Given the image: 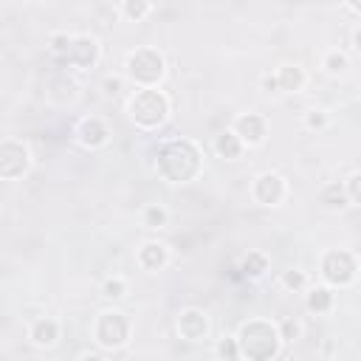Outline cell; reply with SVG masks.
<instances>
[{
	"label": "cell",
	"instance_id": "484cf974",
	"mask_svg": "<svg viewBox=\"0 0 361 361\" xmlns=\"http://www.w3.org/2000/svg\"><path fill=\"white\" fill-rule=\"evenodd\" d=\"M307 285V276H305V271H299V268H290V271H285L282 274V288H288V290H302Z\"/></svg>",
	"mask_w": 361,
	"mask_h": 361
},
{
	"label": "cell",
	"instance_id": "52a82bcc",
	"mask_svg": "<svg viewBox=\"0 0 361 361\" xmlns=\"http://www.w3.org/2000/svg\"><path fill=\"white\" fill-rule=\"evenodd\" d=\"M31 166V155L28 147L20 141H0V178L3 180H17L28 172Z\"/></svg>",
	"mask_w": 361,
	"mask_h": 361
},
{
	"label": "cell",
	"instance_id": "d6986e66",
	"mask_svg": "<svg viewBox=\"0 0 361 361\" xmlns=\"http://www.w3.org/2000/svg\"><path fill=\"white\" fill-rule=\"evenodd\" d=\"M240 271H243V276H248V279H259V276L268 271V257L259 254V251H251V254L243 259Z\"/></svg>",
	"mask_w": 361,
	"mask_h": 361
},
{
	"label": "cell",
	"instance_id": "8992f818",
	"mask_svg": "<svg viewBox=\"0 0 361 361\" xmlns=\"http://www.w3.org/2000/svg\"><path fill=\"white\" fill-rule=\"evenodd\" d=\"M358 274V262L350 251H327L322 259V276L330 288H347Z\"/></svg>",
	"mask_w": 361,
	"mask_h": 361
},
{
	"label": "cell",
	"instance_id": "5b68a950",
	"mask_svg": "<svg viewBox=\"0 0 361 361\" xmlns=\"http://www.w3.org/2000/svg\"><path fill=\"white\" fill-rule=\"evenodd\" d=\"M93 338H96V344L104 347V350H118V347H124L127 338H130V322H127V316L118 313V310H104V313H99V319H96V324H93Z\"/></svg>",
	"mask_w": 361,
	"mask_h": 361
},
{
	"label": "cell",
	"instance_id": "ba28073f",
	"mask_svg": "<svg viewBox=\"0 0 361 361\" xmlns=\"http://www.w3.org/2000/svg\"><path fill=\"white\" fill-rule=\"evenodd\" d=\"M99 42H96V37H90V34H76V37H71V48H68V54L62 56V62H68L71 68H79V71H87V68H93L96 62H99Z\"/></svg>",
	"mask_w": 361,
	"mask_h": 361
},
{
	"label": "cell",
	"instance_id": "83f0119b",
	"mask_svg": "<svg viewBox=\"0 0 361 361\" xmlns=\"http://www.w3.org/2000/svg\"><path fill=\"white\" fill-rule=\"evenodd\" d=\"M327 124V113L324 110H307L305 113V127L307 130H322Z\"/></svg>",
	"mask_w": 361,
	"mask_h": 361
},
{
	"label": "cell",
	"instance_id": "6da1fadb",
	"mask_svg": "<svg viewBox=\"0 0 361 361\" xmlns=\"http://www.w3.org/2000/svg\"><path fill=\"white\" fill-rule=\"evenodd\" d=\"M203 169V152L189 138H175L158 147L155 155V172L166 183H189Z\"/></svg>",
	"mask_w": 361,
	"mask_h": 361
},
{
	"label": "cell",
	"instance_id": "ffe728a7",
	"mask_svg": "<svg viewBox=\"0 0 361 361\" xmlns=\"http://www.w3.org/2000/svg\"><path fill=\"white\" fill-rule=\"evenodd\" d=\"M347 68H350V59H347L344 51H327V56H324V71L327 73L338 76V73H347Z\"/></svg>",
	"mask_w": 361,
	"mask_h": 361
},
{
	"label": "cell",
	"instance_id": "d6a6232c",
	"mask_svg": "<svg viewBox=\"0 0 361 361\" xmlns=\"http://www.w3.org/2000/svg\"><path fill=\"white\" fill-rule=\"evenodd\" d=\"M82 361H104V355H99V353H85Z\"/></svg>",
	"mask_w": 361,
	"mask_h": 361
},
{
	"label": "cell",
	"instance_id": "d4e9b609",
	"mask_svg": "<svg viewBox=\"0 0 361 361\" xmlns=\"http://www.w3.org/2000/svg\"><path fill=\"white\" fill-rule=\"evenodd\" d=\"M276 333H279L282 341H296V338L302 336V324H299L296 319H282V322L276 324Z\"/></svg>",
	"mask_w": 361,
	"mask_h": 361
},
{
	"label": "cell",
	"instance_id": "9a60e30c",
	"mask_svg": "<svg viewBox=\"0 0 361 361\" xmlns=\"http://www.w3.org/2000/svg\"><path fill=\"white\" fill-rule=\"evenodd\" d=\"M28 338H31L37 347H51V344H56V338H59V324H56L54 319H37V322L31 324V330H28Z\"/></svg>",
	"mask_w": 361,
	"mask_h": 361
},
{
	"label": "cell",
	"instance_id": "8fae6325",
	"mask_svg": "<svg viewBox=\"0 0 361 361\" xmlns=\"http://www.w3.org/2000/svg\"><path fill=\"white\" fill-rule=\"evenodd\" d=\"M178 333L186 341H203L209 336V319L197 307H186L178 313Z\"/></svg>",
	"mask_w": 361,
	"mask_h": 361
},
{
	"label": "cell",
	"instance_id": "1f68e13d",
	"mask_svg": "<svg viewBox=\"0 0 361 361\" xmlns=\"http://www.w3.org/2000/svg\"><path fill=\"white\" fill-rule=\"evenodd\" d=\"M353 48H355V51H361V31H358V28L353 31Z\"/></svg>",
	"mask_w": 361,
	"mask_h": 361
},
{
	"label": "cell",
	"instance_id": "7a4b0ae2",
	"mask_svg": "<svg viewBox=\"0 0 361 361\" xmlns=\"http://www.w3.org/2000/svg\"><path fill=\"white\" fill-rule=\"evenodd\" d=\"M234 338L240 347V358H248V361H271L279 355V347H282L276 324H271L265 319L245 322Z\"/></svg>",
	"mask_w": 361,
	"mask_h": 361
},
{
	"label": "cell",
	"instance_id": "cb8c5ba5",
	"mask_svg": "<svg viewBox=\"0 0 361 361\" xmlns=\"http://www.w3.org/2000/svg\"><path fill=\"white\" fill-rule=\"evenodd\" d=\"M127 293V282L121 279V276H110V279H104V285H102V296H107V299H121Z\"/></svg>",
	"mask_w": 361,
	"mask_h": 361
},
{
	"label": "cell",
	"instance_id": "3957f363",
	"mask_svg": "<svg viewBox=\"0 0 361 361\" xmlns=\"http://www.w3.org/2000/svg\"><path fill=\"white\" fill-rule=\"evenodd\" d=\"M124 73L133 85H138V90L144 87H158V82L164 79L166 73V59L158 48L152 45H144V48H135L127 54L124 59Z\"/></svg>",
	"mask_w": 361,
	"mask_h": 361
},
{
	"label": "cell",
	"instance_id": "30bf717a",
	"mask_svg": "<svg viewBox=\"0 0 361 361\" xmlns=\"http://www.w3.org/2000/svg\"><path fill=\"white\" fill-rule=\"evenodd\" d=\"M231 133L243 141V147H259L265 141V135H268V121L259 113H240L234 118Z\"/></svg>",
	"mask_w": 361,
	"mask_h": 361
},
{
	"label": "cell",
	"instance_id": "44dd1931",
	"mask_svg": "<svg viewBox=\"0 0 361 361\" xmlns=\"http://www.w3.org/2000/svg\"><path fill=\"white\" fill-rule=\"evenodd\" d=\"M166 220H169V212H166L164 206L152 203V206L144 209V226H147V228H164Z\"/></svg>",
	"mask_w": 361,
	"mask_h": 361
},
{
	"label": "cell",
	"instance_id": "603a6c76",
	"mask_svg": "<svg viewBox=\"0 0 361 361\" xmlns=\"http://www.w3.org/2000/svg\"><path fill=\"white\" fill-rule=\"evenodd\" d=\"M217 355L223 361H240V347H237V338L234 336H223L217 341Z\"/></svg>",
	"mask_w": 361,
	"mask_h": 361
},
{
	"label": "cell",
	"instance_id": "277c9868",
	"mask_svg": "<svg viewBox=\"0 0 361 361\" xmlns=\"http://www.w3.org/2000/svg\"><path fill=\"white\" fill-rule=\"evenodd\" d=\"M127 110H130V118L138 127L155 130L169 118V99L158 87H144V90L133 93V99L127 102Z\"/></svg>",
	"mask_w": 361,
	"mask_h": 361
},
{
	"label": "cell",
	"instance_id": "f1b7e54d",
	"mask_svg": "<svg viewBox=\"0 0 361 361\" xmlns=\"http://www.w3.org/2000/svg\"><path fill=\"white\" fill-rule=\"evenodd\" d=\"M358 183H361V175L358 172H353L350 178H347V200H350V206H358V200H361V195H358Z\"/></svg>",
	"mask_w": 361,
	"mask_h": 361
},
{
	"label": "cell",
	"instance_id": "4dcf8cb0",
	"mask_svg": "<svg viewBox=\"0 0 361 361\" xmlns=\"http://www.w3.org/2000/svg\"><path fill=\"white\" fill-rule=\"evenodd\" d=\"M104 90L107 93H118L121 90V79H104Z\"/></svg>",
	"mask_w": 361,
	"mask_h": 361
},
{
	"label": "cell",
	"instance_id": "e0dca14e",
	"mask_svg": "<svg viewBox=\"0 0 361 361\" xmlns=\"http://www.w3.org/2000/svg\"><path fill=\"white\" fill-rule=\"evenodd\" d=\"M333 302H336V296H333L330 288H310L307 290V299H305V305H307L310 313H330L333 310Z\"/></svg>",
	"mask_w": 361,
	"mask_h": 361
},
{
	"label": "cell",
	"instance_id": "9c48e42d",
	"mask_svg": "<svg viewBox=\"0 0 361 361\" xmlns=\"http://www.w3.org/2000/svg\"><path fill=\"white\" fill-rule=\"evenodd\" d=\"M251 195L257 203L262 206H279L288 195V186H285V178L276 175V172H259L251 183Z\"/></svg>",
	"mask_w": 361,
	"mask_h": 361
},
{
	"label": "cell",
	"instance_id": "4fadbf2b",
	"mask_svg": "<svg viewBox=\"0 0 361 361\" xmlns=\"http://www.w3.org/2000/svg\"><path fill=\"white\" fill-rule=\"evenodd\" d=\"M169 262V248L164 243H144L138 248V265L147 271H161Z\"/></svg>",
	"mask_w": 361,
	"mask_h": 361
},
{
	"label": "cell",
	"instance_id": "2e32d148",
	"mask_svg": "<svg viewBox=\"0 0 361 361\" xmlns=\"http://www.w3.org/2000/svg\"><path fill=\"white\" fill-rule=\"evenodd\" d=\"M243 149H245L243 141H240L231 130H223V133L214 138V152H217L220 158H228V161H231V158H240Z\"/></svg>",
	"mask_w": 361,
	"mask_h": 361
},
{
	"label": "cell",
	"instance_id": "4316f807",
	"mask_svg": "<svg viewBox=\"0 0 361 361\" xmlns=\"http://www.w3.org/2000/svg\"><path fill=\"white\" fill-rule=\"evenodd\" d=\"M71 37H73V34H65V31H59V34L51 37V51H54L59 59L68 54V48H71Z\"/></svg>",
	"mask_w": 361,
	"mask_h": 361
},
{
	"label": "cell",
	"instance_id": "f546056e",
	"mask_svg": "<svg viewBox=\"0 0 361 361\" xmlns=\"http://www.w3.org/2000/svg\"><path fill=\"white\" fill-rule=\"evenodd\" d=\"M259 85H262L265 93H279V85H276V76H274V73H265V76L259 79Z\"/></svg>",
	"mask_w": 361,
	"mask_h": 361
},
{
	"label": "cell",
	"instance_id": "5bb4252c",
	"mask_svg": "<svg viewBox=\"0 0 361 361\" xmlns=\"http://www.w3.org/2000/svg\"><path fill=\"white\" fill-rule=\"evenodd\" d=\"M274 76H276L279 93H299L305 87V71L299 65H279Z\"/></svg>",
	"mask_w": 361,
	"mask_h": 361
},
{
	"label": "cell",
	"instance_id": "ac0fdd59",
	"mask_svg": "<svg viewBox=\"0 0 361 361\" xmlns=\"http://www.w3.org/2000/svg\"><path fill=\"white\" fill-rule=\"evenodd\" d=\"M322 203H324V209H330V212H338V209H347V206H350V200H347L341 183H327V186L322 189Z\"/></svg>",
	"mask_w": 361,
	"mask_h": 361
},
{
	"label": "cell",
	"instance_id": "7402d4cb",
	"mask_svg": "<svg viewBox=\"0 0 361 361\" xmlns=\"http://www.w3.org/2000/svg\"><path fill=\"white\" fill-rule=\"evenodd\" d=\"M149 11H152V6L147 0H127V3H121V14L130 17V20H135V23L144 20Z\"/></svg>",
	"mask_w": 361,
	"mask_h": 361
},
{
	"label": "cell",
	"instance_id": "7c38bea8",
	"mask_svg": "<svg viewBox=\"0 0 361 361\" xmlns=\"http://www.w3.org/2000/svg\"><path fill=\"white\" fill-rule=\"evenodd\" d=\"M107 138H110V130H107V124H104L102 118H96V116L82 118L79 127H76V141H79L85 149H99V147L107 144Z\"/></svg>",
	"mask_w": 361,
	"mask_h": 361
}]
</instances>
